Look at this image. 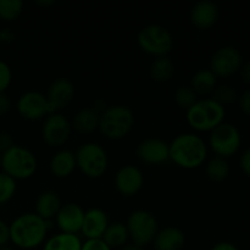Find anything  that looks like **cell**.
<instances>
[{"label":"cell","instance_id":"obj_1","mask_svg":"<svg viewBox=\"0 0 250 250\" xmlns=\"http://www.w3.org/2000/svg\"><path fill=\"white\" fill-rule=\"evenodd\" d=\"M10 227V242L20 249H34L45 242L49 221L39 217L36 212H26L17 216Z\"/></svg>","mask_w":250,"mask_h":250},{"label":"cell","instance_id":"obj_2","mask_svg":"<svg viewBox=\"0 0 250 250\" xmlns=\"http://www.w3.org/2000/svg\"><path fill=\"white\" fill-rule=\"evenodd\" d=\"M170 160L186 170L198 168L208 156V146L202 137L194 133L178 134L170 144Z\"/></svg>","mask_w":250,"mask_h":250},{"label":"cell","instance_id":"obj_3","mask_svg":"<svg viewBox=\"0 0 250 250\" xmlns=\"http://www.w3.org/2000/svg\"><path fill=\"white\" fill-rule=\"evenodd\" d=\"M134 114L126 105H112L100 112L99 131L106 138L119 141L125 138L134 126Z\"/></svg>","mask_w":250,"mask_h":250},{"label":"cell","instance_id":"obj_4","mask_svg":"<svg viewBox=\"0 0 250 250\" xmlns=\"http://www.w3.org/2000/svg\"><path fill=\"white\" fill-rule=\"evenodd\" d=\"M225 106L212 98L198 100L187 110L186 119L188 125L198 132H211L224 122Z\"/></svg>","mask_w":250,"mask_h":250},{"label":"cell","instance_id":"obj_5","mask_svg":"<svg viewBox=\"0 0 250 250\" xmlns=\"http://www.w3.org/2000/svg\"><path fill=\"white\" fill-rule=\"evenodd\" d=\"M0 166L2 172L9 175L15 181L27 180L36 173L38 161L29 149L15 144L11 149L1 154Z\"/></svg>","mask_w":250,"mask_h":250},{"label":"cell","instance_id":"obj_6","mask_svg":"<svg viewBox=\"0 0 250 250\" xmlns=\"http://www.w3.org/2000/svg\"><path fill=\"white\" fill-rule=\"evenodd\" d=\"M76 165L81 172L89 178H100L107 170L109 158L100 144L84 143L75 153Z\"/></svg>","mask_w":250,"mask_h":250},{"label":"cell","instance_id":"obj_7","mask_svg":"<svg viewBox=\"0 0 250 250\" xmlns=\"http://www.w3.org/2000/svg\"><path fill=\"white\" fill-rule=\"evenodd\" d=\"M138 45L144 53L155 58L167 56L173 48V37L167 28L160 24H149L137 36Z\"/></svg>","mask_w":250,"mask_h":250},{"label":"cell","instance_id":"obj_8","mask_svg":"<svg viewBox=\"0 0 250 250\" xmlns=\"http://www.w3.org/2000/svg\"><path fill=\"white\" fill-rule=\"evenodd\" d=\"M127 229L132 243L139 247H146L153 243L159 231V224L154 214L146 210H136L127 220Z\"/></svg>","mask_w":250,"mask_h":250},{"label":"cell","instance_id":"obj_9","mask_svg":"<svg viewBox=\"0 0 250 250\" xmlns=\"http://www.w3.org/2000/svg\"><path fill=\"white\" fill-rule=\"evenodd\" d=\"M210 148L220 158H229L239 150L242 144L241 132L234 125L222 122L212 129L209 138Z\"/></svg>","mask_w":250,"mask_h":250},{"label":"cell","instance_id":"obj_10","mask_svg":"<svg viewBox=\"0 0 250 250\" xmlns=\"http://www.w3.org/2000/svg\"><path fill=\"white\" fill-rule=\"evenodd\" d=\"M243 58L234 46L226 45L215 51L210 61V71L216 77H229L241 70Z\"/></svg>","mask_w":250,"mask_h":250},{"label":"cell","instance_id":"obj_11","mask_svg":"<svg viewBox=\"0 0 250 250\" xmlns=\"http://www.w3.org/2000/svg\"><path fill=\"white\" fill-rule=\"evenodd\" d=\"M71 131L72 126L66 116L60 112H55V114H49L44 120L42 137L48 146H60L68 141Z\"/></svg>","mask_w":250,"mask_h":250},{"label":"cell","instance_id":"obj_12","mask_svg":"<svg viewBox=\"0 0 250 250\" xmlns=\"http://www.w3.org/2000/svg\"><path fill=\"white\" fill-rule=\"evenodd\" d=\"M16 109L20 116L28 121H37L50 114L46 97L36 90L23 93L17 100Z\"/></svg>","mask_w":250,"mask_h":250},{"label":"cell","instance_id":"obj_13","mask_svg":"<svg viewBox=\"0 0 250 250\" xmlns=\"http://www.w3.org/2000/svg\"><path fill=\"white\" fill-rule=\"evenodd\" d=\"M144 185L143 172L133 165H126L119 168L114 178V186L124 197L138 194Z\"/></svg>","mask_w":250,"mask_h":250},{"label":"cell","instance_id":"obj_14","mask_svg":"<svg viewBox=\"0 0 250 250\" xmlns=\"http://www.w3.org/2000/svg\"><path fill=\"white\" fill-rule=\"evenodd\" d=\"M137 156L148 165H160L170 160V146L160 138H146L137 146Z\"/></svg>","mask_w":250,"mask_h":250},{"label":"cell","instance_id":"obj_15","mask_svg":"<svg viewBox=\"0 0 250 250\" xmlns=\"http://www.w3.org/2000/svg\"><path fill=\"white\" fill-rule=\"evenodd\" d=\"M49 105V112L55 114L65 109L75 97V85L67 78H58L50 84L45 95Z\"/></svg>","mask_w":250,"mask_h":250},{"label":"cell","instance_id":"obj_16","mask_svg":"<svg viewBox=\"0 0 250 250\" xmlns=\"http://www.w3.org/2000/svg\"><path fill=\"white\" fill-rule=\"evenodd\" d=\"M84 214L82 207L76 203L62 204L55 216L56 225L62 233L77 234L82 229Z\"/></svg>","mask_w":250,"mask_h":250},{"label":"cell","instance_id":"obj_17","mask_svg":"<svg viewBox=\"0 0 250 250\" xmlns=\"http://www.w3.org/2000/svg\"><path fill=\"white\" fill-rule=\"evenodd\" d=\"M109 224L106 212L99 208H93L85 211L81 233L87 239H102Z\"/></svg>","mask_w":250,"mask_h":250},{"label":"cell","instance_id":"obj_18","mask_svg":"<svg viewBox=\"0 0 250 250\" xmlns=\"http://www.w3.org/2000/svg\"><path fill=\"white\" fill-rule=\"evenodd\" d=\"M219 19V7L215 2L203 0L197 2L190 11V21L197 28H211Z\"/></svg>","mask_w":250,"mask_h":250},{"label":"cell","instance_id":"obj_19","mask_svg":"<svg viewBox=\"0 0 250 250\" xmlns=\"http://www.w3.org/2000/svg\"><path fill=\"white\" fill-rule=\"evenodd\" d=\"M153 243L155 250H182L186 244V236L177 227H165L159 229Z\"/></svg>","mask_w":250,"mask_h":250},{"label":"cell","instance_id":"obj_20","mask_svg":"<svg viewBox=\"0 0 250 250\" xmlns=\"http://www.w3.org/2000/svg\"><path fill=\"white\" fill-rule=\"evenodd\" d=\"M50 172L58 178H66L72 175L73 171L76 170V156L75 153L71 150H59L51 156L50 164Z\"/></svg>","mask_w":250,"mask_h":250},{"label":"cell","instance_id":"obj_21","mask_svg":"<svg viewBox=\"0 0 250 250\" xmlns=\"http://www.w3.org/2000/svg\"><path fill=\"white\" fill-rule=\"evenodd\" d=\"M61 205L62 204H61L60 198L55 192L45 190V192L41 193L36 199L34 209H36V214L39 217H42L45 221H50V220L55 219Z\"/></svg>","mask_w":250,"mask_h":250},{"label":"cell","instance_id":"obj_22","mask_svg":"<svg viewBox=\"0 0 250 250\" xmlns=\"http://www.w3.org/2000/svg\"><path fill=\"white\" fill-rule=\"evenodd\" d=\"M99 117L100 114L97 110L92 109V107H84L76 112L72 122H71V126L78 133H92L95 129L99 128Z\"/></svg>","mask_w":250,"mask_h":250},{"label":"cell","instance_id":"obj_23","mask_svg":"<svg viewBox=\"0 0 250 250\" xmlns=\"http://www.w3.org/2000/svg\"><path fill=\"white\" fill-rule=\"evenodd\" d=\"M82 242L77 234L60 233L50 237L44 242L43 250H81Z\"/></svg>","mask_w":250,"mask_h":250},{"label":"cell","instance_id":"obj_24","mask_svg":"<svg viewBox=\"0 0 250 250\" xmlns=\"http://www.w3.org/2000/svg\"><path fill=\"white\" fill-rule=\"evenodd\" d=\"M129 238L128 229L126 224L122 222H110L103 236V241L107 244L111 249L122 248Z\"/></svg>","mask_w":250,"mask_h":250},{"label":"cell","instance_id":"obj_25","mask_svg":"<svg viewBox=\"0 0 250 250\" xmlns=\"http://www.w3.org/2000/svg\"><path fill=\"white\" fill-rule=\"evenodd\" d=\"M216 82L217 77L210 71V68L209 70H200L193 76L190 88L197 94L205 95L214 92L215 88H216Z\"/></svg>","mask_w":250,"mask_h":250},{"label":"cell","instance_id":"obj_26","mask_svg":"<svg viewBox=\"0 0 250 250\" xmlns=\"http://www.w3.org/2000/svg\"><path fill=\"white\" fill-rule=\"evenodd\" d=\"M175 73V65L168 56H160L151 62L150 77L156 82H167Z\"/></svg>","mask_w":250,"mask_h":250},{"label":"cell","instance_id":"obj_27","mask_svg":"<svg viewBox=\"0 0 250 250\" xmlns=\"http://www.w3.org/2000/svg\"><path fill=\"white\" fill-rule=\"evenodd\" d=\"M205 173L212 182H222L229 175V164L227 163L226 159L215 156L207 164Z\"/></svg>","mask_w":250,"mask_h":250},{"label":"cell","instance_id":"obj_28","mask_svg":"<svg viewBox=\"0 0 250 250\" xmlns=\"http://www.w3.org/2000/svg\"><path fill=\"white\" fill-rule=\"evenodd\" d=\"M23 10L21 0H0V20L6 22L15 21Z\"/></svg>","mask_w":250,"mask_h":250},{"label":"cell","instance_id":"obj_29","mask_svg":"<svg viewBox=\"0 0 250 250\" xmlns=\"http://www.w3.org/2000/svg\"><path fill=\"white\" fill-rule=\"evenodd\" d=\"M16 190V181L1 171L0 172V205L9 203L14 198Z\"/></svg>","mask_w":250,"mask_h":250},{"label":"cell","instance_id":"obj_30","mask_svg":"<svg viewBox=\"0 0 250 250\" xmlns=\"http://www.w3.org/2000/svg\"><path fill=\"white\" fill-rule=\"evenodd\" d=\"M197 93L190 87H178L175 93V102L181 109L187 111L189 107H192L198 102Z\"/></svg>","mask_w":250,"mask_h":250},{"label":"cell","instance_id":"obj_31","mask_svg":"<svg viewBox=\"0 0 250 250\" xmlns=\"http://www.w3.org/2000/svg\"><path fill=\"white\" fill-rule=\"evenodd\" d=\"M212 93H214L212 99L216 100L221 105L231 104V103H234L238 99L237 90L233 87H231V85H220V87L215 88Z\"/></svg>","mask_w":250,"mask_h":250},{"label":"cell","instance_id":"obj_32","mask_svg":"<svg viewBox=\"0 0 250 250\" xmlns=\"http://www.w3.org/2000/svg\"><path fill=\"white\" fill-rule=\"evenodd\" d=\"M12 81V72L5 61L0 60V93L6 92Z\"/></svg>","mask_w":250,"mask_h":250},{"label":"cell","instance_id":"obj_33","mask_svg":"<svg viewBox=\"0 0 250 250\" xmlns=\"http://www.w3.org/2000/svg\"><path fill=\"white\" fill-rule=\"evenodd\" d=\"M81 250H112L103 239H87Z\"/></svg>","mask_w":250,"mask_h":250},{"label":"cell","instance_id":"obj_34","mask_svg":"<svg viewBox=\"0 0 250 250\" xmlns=\"http://www.w3.org/2000/svg\"><path fill=\"white\" fill-rule=\"evenodd\" d=\"M14 146L15 143L11 134L6 133V132H0V154H4Z\"/></svg>","mask_w":250,"mask_h":250},{"label":"cell","instance_id":"obj_35","mask_svg":"<svg viewBox=\"0 0 250 250\" xmlns=\"http://www.w3.org/2000/svg\"><path fill=\"white\" fill-rule=\"evenodd\" d=\"M10 242V227L5 221L0 220V248L7 246Z\"/></svg>","mask_w":250,"mask_h":250},{"label":"cell","instance_id":"obj_36","mask_svg":"<svg viewBox=\"0 0 250 250\" xmlns=\"http://www.w3.org/2000/svg\"><path fill=\"white\" fill-rule=\"evenodd\" d=\"M239 107L242 112L250 117V89L246 90L243 94L239 97Z\"/></svg>","mask_w":250,"mask_h":250},{"label":"cell","instance_id":"obj_37","mask_svg":"<svg viewBox=\"0 0 250 250\" xmlns=\"http://www.w3.org/2000/svg\"><path fill=\"white\" fill-rule=\"evenodd\" d=\"M239 165H241L242 171L244 172V175H247L250 177V146L242 154L241 161H239Z\"/></svg>","mask_w":250,"mask_h":250},{"label":"cell","instance_id":"obj_38","mask_svg":"<svg viewBox=\"0 0 250 250\" xmlns=\"http://www.w3.org/2000/svg\"><path fill=\"white\" fill-rule=\"evenodd\" d=\"M10 107H11V100L9 95L0 93V115L7 114L10 111Z\"/></svg>","mask_w":250,"mask_h":250},{"label":"cell","instance_id":"obj_39","mask_svg":"<svg viewBox=\"0 0 250 250\" xmlns=\"http://www.w3.org/2000/svg\"><path fill=\"white\" fill-rule=\"evenodd\" d=\"M211 250H239L231 242H219L212 247Z\"/></svg>","mask_w":250,"mask_h":250},{"label":"cell","instance_id":"obj_40","mask_svg":"<svg viewBox=\"0 0 250 250\" xmlns=\"http://www.w3.org/2000/svg\"><path fill=\"white\" fill-rule=\"evenodd\" d=\"M241 76H242V80H243L244 83L250 84V61L246 62L244 65H242Z\"/></svg>","mask_w":250,"mask_h":250},{"label":"cell","instance_id":"obj_41","mask_svg":"<svg viewBox=\"0 0 250 250\" xmlns=\"http://www.w3.org/2000/svg\"><path fill=\"white\" fill-rule=\"evenodd\" d=\"M12 39H14V34L10 31L5 29V31L0 32V42H2V43H10V42H12Z\"/></svg>","mask_w":250,"mask_h":250},{"label":"cell","instance_id":"obj_42","mask_svg":"<svg viewBox=\"0 0 250 250\" xmlns=\"http://www.w3.org/2000/svg\"><path fill=\"white\" fill-rule=\"evenodd\" d=\"M120 250H143V248L139 246H137V244L131 243V244H125L122 248H120Z\"/></svg>","mask_w":250,"mask_h":250},{"label":"cell","instance_id":"obj_43","mask_svg":"<svg viewBox=\"0 0 250 250\" xmlns=\"http://www.w3.org/2000/svg\"><path fill=\"white\" fill-rule=\"evenodd\" d=\"M54 1H39L38 5H44V6H48V5H53Z\"/></svg>","mask_w":250,"mask_h":250},{"label":"cell","instance_id":"obj_44","mask_svg":"<svg viewBox=\"0 0 250 250\" xmlns=\"http://www.w3.org/2000/svg\"><path fill=\"white\" fill-rule=\"evenodd\" d=\"M0 250H14L11 248V247H7V246H5V247H1V248H0Z\"/></svg>","mask_w":250,"mask_h":250},{"label":"cell","instance_id":"obj_45","mask_svg":"<svg viewBox=\"0 0 250 250\" xmlns=\"http://www.w3.org/2000/svg\"><path fill=\"white\" fill-rule=\"evenodd\" d=\"M0 161H1V154H0Z\"/></svg>","mask_w":250,"mask_h":250}]
</instances>
